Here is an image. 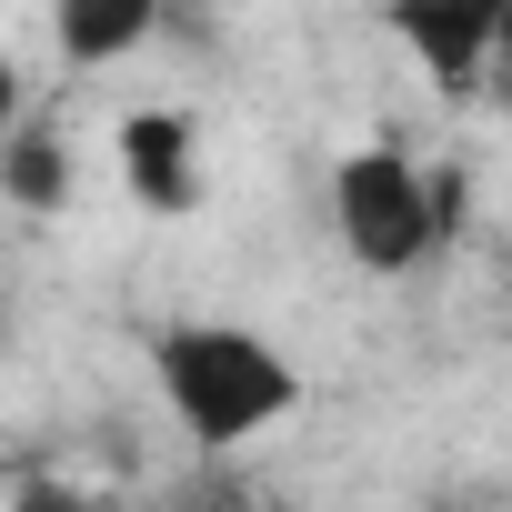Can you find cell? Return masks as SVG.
<instances>
[{
  "instance_id": "cell-1",
  "label": "cell",
  "mask_w": 512,
  "mask_h": 512,
  "mask_svg": "<svg viewBox=\"0 0 512 512\" xmlns=\"http://www.w3.org/2000/svg\"><path fill=\"white\" fill-rule=\"evenodd\" d=\"M151 382H161V412L201 452H241L302 412V362L251 322H161Z\"/></svg>"
},
{
  "instance_id": "cell-2",
  "label": "cell",
  "mask_w": 512,
  "mask_h": 512,
  "mask_svg": "<svg viewBox=\"0 0 512 512\" xmlns=\"http://www.w3.org/2000/svg\"><path fill=\"white\" fill-rule=\"evenodd\" d=\"M322 201H332V241H342V262H352V272H382V282L422 272L432 251H442V231H452V191H442L412 151H392V141L342 151Z\"/></svg>"
},
{
  "instance_id": "cell-3",
  "label": "cell",
  "mask_w": 512,
  "mask_h": 512,
  "mask_svg": "<svg viewBox=\"0 0 512 512\" xmlns=\"http://www.w3.org/2000/svg\"><path fill=\"white\" fill-rule=\"evenodd\" d=\"M111 171H121V191H131L141 211H161V221H191V211L211 201L201 121H191V111H161V101L121 111V131H111Z\"/></svg>"
},
{
  "instance_id": "cell-4",
  "label": "cell",
  "mask_w": 512,
  "mask_h": 512,
  "mask_svg": "<svg viewBox=\"0 0 512 512\" xmlns=\"http://www.w3.org/2000/svg\"><path fill=\"white\" fill-rule=\"evenodd\" d=\"M502 11L512 0H392V31H402V51L422 61V81L442 101H472V91H492Z\"/></svg>"
},
{
  "instance_id": "cell-5",
  "label": "cell",
  "mask_w": 512,
  "mask_h": 512,
  "mask_svg": "<svg viewBox=\"0 0 512 512\" xmlns=\"http://www.w3.org/2000/svg\"><path fill=\"white\" fill-rule=\"evenodd\" d=\"M161 31V0H51V51L71 71H111Z\"/></svg>"
},
{
  "instance_id": "cell-6",
  "label": "cell",
  "mask_w": 512,
  "mask_h": 512,
  "mask_svg": "<svg viewBox=\"0 0 512 512\" xmlns=\"http://www.w3.org/2000/svg\"><path fill=\"white\" fill-rule=\"evenodd\" d=\"M0 191H11L21 211H61L71 201V151H61L51 121H21L11 131V151H0Z\"/></svg>"
},
{
  "instance_id": "cell-7",
  "label": "cell",
  "mask_w": 512,
  "mask_h": 512,
  "mask_svg": "<svg viewBox=\"0 0 512 512\" xmlns=\"http://www.w3.org/2000/svg\"><path fill=\"white\" fill-rule=\"evenodd\" d=\"M492 111L512 121V11H502V41H492Z\"/></svg>"
}]
</instances>
